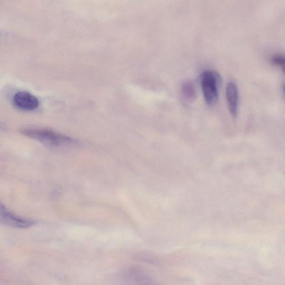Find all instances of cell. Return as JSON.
<instances>
[{
	"label": "cell",
	"mask_w": 285,
	"mask_h": 285,
	"mask_svg": "<svg viewBox=\"0 0 285 285\" xmlns=\"http://www.w3.org/2000/svg\"><path fill=\"white\" fill-rule=\"evenodd\" d=\"M20 133L41 144L50 147H59L69 144L72 140L69 137L57 133L50 129L41 128H24Z\"/></svg>",
	"instance_id": "6da1fadb"
},
{
	"label": "cell",
	"mask_w": 285,
	"mask_h": 285,
	"mask_svg": "<svg viewBox=\"0 0 285 285\" xmlns=\"http://www.w3.org/2000/svg\"><path fill=\"white\" fill-rule=\"evenodd\" d=\"M220 77L217 72L205 70L201 75V87L205 102L208 105L214 104L219 98Z\"/></svg>",
	"instance_id": "7a4b0ae2"
},
{
	"label": "cell",
	"mask_w": 285,
	"mask_h": 285,
	"mask_svg": "<svg viewBox=\"0 0 285 285\" xmlns=\"http://www.w3.org/2000/svg\"><path fill=\"white\" fill-rule=\"evenodd\" d=\"M0 221L12 228L24 229L30 228L35 224L32 220L25 219L14 214L0 202Z\"/></svg>",
	"instance_id": "3957f363"
},
{
	"label": "cell",
	"mask_w": 285,
	"mask_h": 285,
	"mask_svg": "<svg viewBox=\"0 0 285 285\" xmlns=\"http://www.w3.org/2000/svg\"><path fill=\"white\" fill-rule=\"evenodd\" d=\"M125 285H157L142 269L131 267L123 272Z\"/></svg>",
	"instance_id": "277c9868"
},
{
	"label": "cell",
	"mask_w": 285,
	"mask_h": 285,
	"mask_svg": "<svg viewBox=\"0 0 285 285\" xmlns=\"http://www.w3.org/2000/svg\"><path fill=\"white\" fill-rule=\"evenodd\" d=\"M13 103L16 107L24 111H33L39 106L38 98L30 93L20 92L13 98Z\"/></svg>",
	"instance_id": "5b68a950"
},
{
	"label": "cell",
	"mask_w": 285,
	"mask_h": 285,
	"mask_svg": "<svg viewBox=\"0 0 285 285\" xmlns=\"http://www.w3.org/2000/svg\"><path fill=\"white\" fill-rule=\"evenodd\" d=\"M226 98L231 114L234 117H237L239 111V93L238 87L235 82H230L227 84Z\"/></svg>",
	"instance_id": "8992f818"
},
{
	"label": "cell",
	"mask_w": 285,
	"mask_h": 285,
	"mask_svg": "<svg viewBox=\"0 0 285 285\" xmlns=\"http://www.w3.org/2000/svg\"><path fill=\"white\" fill-rule=\"evenodd\" d=\"M181 91L183 98L188 102L192 101L196 97V91L193 84L191 82L184 83L182 86Z\"/></svg>",
	"instance_id": "52a82bcc"
},
{
	"label": "cell",
	"mask_w": 285,
	"mask_h": 285,
	"mask_svg": "<svg viewBox=\"0 0 285 285\" xmlns=\"http://www.w3.org/2000/svg\"><path fill=\"white\" fill-rule=\"evenodd\" d=\"M271 62L273 64L280 67L282 70L284 71V57L282 54L274 55L271 58Z\"/></svg>",
	"instance_id": "ba28073f"
}]
</instances>
